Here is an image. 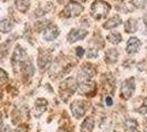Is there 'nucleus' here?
I'll return each instance as SVG.
<instances>
[{"label": "nucleus", "mask_w": 147, "mask_h": 132, "mask_svg": "<svg viewBox=\"0 0 147 132\" xmlns=\"http://www.w3.org/2000/svg\"><path fill=\"white\" fill-rule=\"evenodd\" d=\"M131 1L136 8H144L146 5V0H131Z\"/></svg>", "instance_id": "4be33fe9"}, {"label": "nucleus", "mask_w": 147, "mask_h": 132, "mask_svg": "<svg viewBox=\"0 0 147 132\" xmlns=\"http://www.w3.org/2000/svg\"><path fill=\"white\" fill-rule=\"evenodd\" d=\"M118 52L115 49H110L109 51L105 53V62L106 63H114L117 61Z\"/></svg>", "instance_id": "ddd939ff"}, {"label": "nucleus", "mask_w": 147, "mask_h": 132, "mask_svg": "<svg viewBox=\"0 0 147 132\" xmlns=\"http://www.w3.org/2000/svg\"><path fill=\"white\" fill-rule=\"evenodd\" d=\"M80 89H81L82 94H88V93L95 90V84H94V83H91V81L82 83Z\"/></svg>", "instance_id": "f3484780"}, {"label": "nucleus", "mask_w": 147, "mask_h": 132, "mask_svg": "<svg viewBox=\"0 0 147 132\" xmlns=\"http://www.w3.org/2000/svg\"><path fill=\"white\" fill-rule=\"evenodd\" d=\"M93 74H94V71L92 69L91 65H84L80 72V77L84 81H88V78H91Z\"/></svg>", "instance_id": "9b49d317"}, {"label": "nucleus", "mask_w": 147, "mask_h": 132, "mask_svg": "<svg viewBox=\"0 0 147 132\" xmlns=\"http://www.w3.org/2000/svg\"><path fill=\"white\" fill-rule=\"evenodd\" d=\"M124 130H125V132H140L136 120H134V119H127V120H125V122H124Z\"/></svg>", "instance_id": "1a4fd4ad"}, {"label": "nucleus", "mask_w": 147, "mask_h": 132, "mask_svg": "<svg viewBox=\"0 0 147 132\" xmlns=\"http://www.w3.org/2000/svg\"><path fill=\"white\" fill-rule=\"evenodd\" d=\"M93 128H94V120H93L92 118H86L81 125V131L82 132H92Z\"/></svg>", "instance_id": "2eb2a0df"}, {"label": "nucleus", "mask_w": 147, "mask_h": 132, "mask_svg": "<svg viewBox=\"0 0 147 132\" xmlns=\"http://www.w3.org/2000/svg\"><path fill=\"white\" fill-rule=\"evenodd\" d=\"M124 28H125V31L127 33H134V32H136L137 29H138V23H137V20L136 19H129V20H127V22L125 23V25H124Z\"/></svg>", "instance_id": "9d476101"}, {"label": "nucleus", "mask_w": 147, "mask_h": 132, "mask_svg": "<svg viewBox=\"0 0 147 132\" xmlns=\"http://www.w3.org/2000/svg\"><path fill=\"white\" fill-rule=\"evenodd\" d=\"M82 11H83V7L80 3L71 1L66 5L64 10L62 11V15L64 18H74V17H78V15H81Z\"/></svg>", "instance_id": "7ed1b4c3"}, {"label": "nucleus", "mask_w": 147, "mask_h": 132, "mask_svg": "<svg viewBox=\"0 0 147 132\" xmlns=\"http://www.w3.org/2000/svg\"><path fill=\"white\" fill-rule=\"evenodd\" d=\"M27 59V53L24 52L23 49H21L20 46H17L13 53V61L17 62H23Z\"/></svg>", "instance_id": "4468645a"}, {"label": "nucleus", "mask_w": 147, "mask_h": 132, "mask_svg": "<svg viewBox=\"0 0 147 132\" xmlns=\"http://www.w3.org/2000/svg\"><path fill=\"white\" fill-rule=\"evenodd\" d=\"M76 55H78L79 57H82V56L84 55V50H83L82 47H76Z\"/></svg>", "instance_id": "393cba45"}, {"label": "nucleus", "mask_w": 147, "mask_h": 132, "mask_svg": "<svg viewBox=\"0 0 147 132\" xmlns=\"http://www.w3.org/2000/svg\"><path fill=\"white\" fill-rule=\"evenodd\" d=\"M88 106L90 105L86 101H84V100H75L71 105V111H72L73 116L76 119H80V118H82L85 115L86 108Z\"/></svg>", "instance_id": "20e7f679"}, {"label": "nucleus", "mask_w": 147, "mask_h": 132, "mask_svg": "<svg viewBox=\"0 0 147 132\" xmlns=\"http://www.w3.org/2000/svg\"><path fill=\"white\" fill-rule=\"evenodd\" d=\"M144 22H145V24L147 25V13L144 15Z\"/></svg>", "instance_id": "cd10ccee"}, {"label": "nucleus", "mask_w": 147, "mask_h": 132, "mask_svg": "<svg viewBox=\"0 0 147 132\" xmlns=\"http://www.w3.org/2000/svg\"><path fill=\"white\" fill-rule=\"evenodd\" d=\"M76 89V84L74 81L73 78H67L65 81L62 83V85L60 86V94H61V97L64 99V100H67L71 96L73 95V93Z\"/></svg>", "instance_id": "f03ea898"}, {"label": "nucleus", "mask_w": 147, "mask_h": 132, "mask_svg": "<svg viewBox=\"0 0 147 132\" xmlns=\"http://www.w3.org/2000/svg\"><path fill=\"white\" fill-rule=\"evenodd\" d=\"M2 132H10V129H9L8 127H5V128L2 129Z\"/></svg>", "instance_id": "bb28decb"}, {"label": "nucleus", "mask_w": 147, "mask_h": 132, "mask_svg": "<svg viewBox=\"0 0 147 132\" xmlns=\"http://www.w3.org/2000/svg\"><path fill=\"white\" fill-rule=\"evenodd\" d=\"M97 54H98V52L96 49L94 47H91V49H88V57H91V59H95L96 56H97Z\"/></svg>", "instance_id": "5701e85b"}, {"label": "nucleus", "mask_w": 147, "mask_h": 132, "mask_svg": "<svg viewBox=\"0 0 147 132\" xmlns=\"http://www.w3.org/2000/svg\"><path fill=\"white\" fill-rule=\"evenodd\" d=\"M79 1H85V0H79Z\"/></svg>", "instance_id": "c85d7f7f"}, {"label": "nucleus", "mask_w": 147, "mask_h": 132, "mask_svg": "<svg viewBox=\"0 0 147 132\" xmlns=\"http://www.w3.org/2000/svg\"><path fill=\"white\" fill-rule=\"evenodd\" d=\"M59 35V29L57 25L54 24H50L47 29L44 30L43 39L47 41H53L55 37Z\"/></svg>", "instance_id": "0eeeda50"}, {"label": "nucleus", "mask_w": 147, "mask_h": 132, "mask_svg": "<svg viewBox=\"0 0 147 132\" xmlns=\"http://www.w3.org/2000/svg\"><path fill=\"white\" fill-rule=\"evenodd\" d=\"M107 40H109V42H111V43L117 44L122 41V37H121V34L118 32H112L111 34L107 35Z\"/></svg>", "instance_id": "6ab92c4d"}, {"label": "nucleus", "mask_w": 147, "mask_h": 132, "mask_svg": "<svg viewBox=\"0 0 147 132\" xmlns=\"http://www.w3.org/2000/svg\"><path fill=\"white\" fill-rule=\"evenodd\" d=\"M104 101H105V105H106V106H112V103H113V99H112V97H111V96H106V97L104 98Z\"/></svg>", "instance_id": "b1692460"}, {"label": "nucleus", "mask_w": 147, "mask_h": 132, "mask_svg": "<svg viewBox=\"0 0 147 132\" xmlns=\"http://www.w3.org/2000/svg\"><path fill=\"white\" fill-rule=\"evenodd\" d=\"M49 61H50V59H49V56H43V55H41L40 57H39V59H38V63H39V66H40V69L41 71H43L44 68L47 67V65L49 64Z\"/></svg>", "instance_id": "412c9836"}, {"label": "nucleus", "mask_w": 147, "mask_h": 132, "mask_svg": "<svg viewBox=\"0 0 147 132\" xmlns=\"http://www.w3.org/2000/svg\"><path fill=\"white\" fill-rule=\"evenodd\" d=\"M16 132H28V129L26 128V125H21V127L17 128Z\"/></svg>", "instance_id": "a878e982"}, {"label": "nucleus", "mask_w": 147, "mask_h": 132, "mask_svg": "<svg viewBox=\"0 0 147 132\" xmlns=\"http://www.w3.org/2000/svg\"><path fill=\"white\" fill-rule=\"evenodd\" d=\"M86 35H88V31L74 29L67 34V41L71 42V43H73V42H76L79 40H83Z\"/></svg>", "instance_id": "423d86ee"}, {"label": "nucleus", "mask_w": 147, "mask_h": 132, "mask_svg": "<svg viewBox=\"0 0 147 132\" xmlns=\"http://www.w3.org/2000/svg\"><path fill=\"white\" fill-rule=\"evenodd\" d=\"M140 45H142V43L137 37H131L127 42V45H126V52L128 54H134V53L138 52Z\"/></svg>", "instance_id": "6e6552de"}, {"label": "nucleus", "mask_w": 147, "mask_h": 132, "mask_svg": "<svg viewBox=\"0 0 147 132\" xmlns=\"http://www.w3.org/2000/svg\"><path fill=\"white\" fill-rule=\"evenodd\" d=\"M135 90V79L134 78H127L123 85H122V88H121V93H122V97L124 99H128L131 98V96L133 95Z\"/></svg>", "instance_id": "39448f33"}, {"label": "nucleus", "mask_w": 147, "mask_h": 132, "mask_svg": "<svg viewBox=\"0 0 147 132\" xmlns=\"http://www.w3.org/2000/svg\"><path fill=\"white\" fill-rule=\"evenodd\" d=\"M12 23L9 21V20H7V19H3L2 21H1V23H0V28H1V31L3 32V33H7V32H9L10 30L12 29Z\"/></svg>", "instance_id": "aec40b11"}, {"label": "nucleus", "mask_w": 147, "mask_h": 132, "mask_svg": "<svg viewBox=\"0 0 147 132\" xmlns=\"http://www.w3.org/2000/svg\"><path fill=\"white\" fill-rule=\"evenodd\" d=\"M110 10L111 6L107 2H105L103 0H95L91 7V15L95 20H100L105 18L110 12Z\"/></svg>", "instance_id": "f257e3e1"}, {"label": "nucleus", "mask_w": 147, "mask_h": 132, "mask_svg": "<svg viewBox=\"0 0 147 132\" xmlns=\"http://www.w3.org/2000/svg\"><path fill=\"white\" fill-rule=\"evenodd\" d=\"M47 100L45 99H38L37 101H36V111H37V116H40L43 111H45L47 109Z\"/></svg>", "instance_id": "a211bd4d"}, {"label": "nucleus", "mask_w": 147, "mask_h": 132, "mask_svg": "<svg viewBox=\"0 0 147 132\" xmlns=\"http://www.w3.org/2000/svg\"><path fill=\"white\" fill-rule=\"evenodd\" d=\"M121 22H122V20H121V18L118 17V15H115V17H113V18H111L110 20H107V21L104 23V28L107 30L110 29H114L115 27H117V25H119L121 24Z\"/></svg>", "instance_id": "f8f14e48"}, {"label": "nucleus", "mask_w": 147, "mask_h": 132, "mask_svg": "<svg viewBox=\"0 0 147 132\" xmlns=\"http://www.w3.org/2000/svg\"><path fill=\"white\" fill-rule=\"evenodd\" d=\"M16 7L21 12H27L30 7V0H16Z\"/></svg>", "instance_id": "dca6fc26"}]
</instances>
